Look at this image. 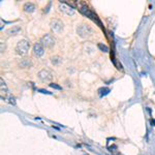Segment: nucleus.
Wrapping results in <instances>:
<instances>
[{
	"mask_svg": "<svg viewBox=\"0 0 155 155\" xmlns=\"http://www.w3.org/2000/svg\"><path fill=\"white\" fill-rule=\"evenodd\" d=\"M77 33L79 36L83 37V38H87V37H90L92 34L94 33L93 29L89 26V25L86 24H81L78 26L77 28Z\"/></svg>",
	"mask_w": 155,
	"mask_h": 155,
	"instance_id": "nucleus-1",
	"label": "nucleus"
},
{
	"mask_svg": "<svg viewBox=\"0 0 155 155\" xmlns=\"http://www.w3.org/2000/svg\"><path fill=\"white\" fill-rule=\"evenodd\" d=\"M30 48V44L29 41H27L26 39H23V41H20L16 46V53L20 55V56H24L28 53Z\"/></svg>",
	"mask_w": 155,
	"mask_h": 155,
	"instance_id": "nucleus-2",
	"label": "nucleus"
},
{
	"mask_svg": "<svg viewBox=\"0 0 155 155\" xmlns=\"http://www.w3.org/2000/svg\"><path fill=\"white\" fill-rule=\"evenodd\" d=\"M41 44L45 48H52L56 44V39L52 34H45L41 38Z\"/></svg>",
	"mask_w": 155,
	"mask_h": 155,
	"instance_id": "nucleus-3",
	"label": "nucleus"
},
{
	"mask_svg": "<svg viewBox=\"0 0 155 155\" xmlns=\"http://www.w3.org/2000/svg\"><path fill=\"white\" fill-rule=\"evenodd\" d=\"M50 27H51V30L54 32V33H60V32L63 30L64 25L62 23V21H60V20L53 19L51 22H50Z\"/></svg>",
	"mask_w": 155,
	"mask_h": 155,
	"instance_id": "nucleus-4",
	"label": "nucleus"
},
{
	"mask_svg": "<svg viewBox=\"0 0 155 155\" xmlns=\"http://www.w3.org/2000/svg\"><path fill=\"white\" fill-rule=\"evenodd\" d=\"M37 76H38V78L42 82H50L53 79V74L50 71H48V69H42V71L38 72Z\"/></svg>",
	"mask_w": 155,
	"mask_h": 155,
	"instance_id": "nucleus-5",
	"label": "nucleus"
},
{
	"mask_svg": "<svg viewBox=\"0 0 155 155\" xmlns=\"http://www.w3.org/2000/svg\"><path fill=\"white\" fill-rule=\"evenodd\" d=\"M45 54V47L42 46L41 42H37L33 46V55L35 57H41Z\"/></svg>",
	"mask_w": 155,
	"mask_h": 155,
	"instance_id": "nucleus-6",
	"label": "nucleus"
},
{
	"mask_svg": "<svg viewBox=\"0 0 155 155\" xmlns=\"http://www.w3.org/2000/svg\"><path fill=\"white\" fill-rule=\"evenodd\" d=\"M59 9H60V12H64V14L67 15V16H72V15L74 14V9L66 3H60Z\"/></svg>",
	"mask_w": 155,
	"mask_h": 155,
	"instance_id": "nucleus-7",
	"label": "nucleus"
},
{
	"mask_svg": "<svg viewBox=\"0 0 155 155\" xmlns=\"http://www.w3.org/2000/svg\"><path fill=\"white\" fill-rule=\"evenodd\" d=\"M31 65H32L31 61H30L29 59H27V58L22 59L21 61L19 62V66L21 67V68H28V67H30Z\"/></svg>",
	"mask_w": 155,
	"mask_h": 155,
	"instance_id": "nucleus-8",
	"label": "nucleus"
},
{
	"mask_svg": "<svg viewBox=\"0 0 155 155\" xmlns=\"http://www.w3.org/2000/svg\"><path fill=\"white\" fill-rule=\"evenodd\" d=\"M0 82H1V97L2 98H5V97L8 95V90H7V88H6V85H5V83L3 82V80H0Z\"/></svg>",
	"mask_w": 155,
	"mask_h": 155,
	"instance_id": "nucleus-9",
	"label": "nucleus"
},
{
	"mask_svg": "<svg viewBox=\"0 0 155 155\" xmlns=\"http://www.w3.org/2000/svg\"><path fill=\"white\" fill-rule=\"evenodd\" d=\"M23 8L26 12H33L35 11V5H34L32 2H27V3L24 4Z\"/></svg>",
	"mask_w": 155,
	"mask_h": 155,
	"instance_id": "nucleus-10",
	"label": "nucleus"
},
{
	"mask_svg": "<svg viewBox=\"0 0 155 155\" xmlns=\"http://www.w3.org/2000/svg\"><path fill=\"white\" fill-rule=\"evenodd\" d=\"M21 31H22V29H21V27H20V26H14L12 28L7 30V33L12 34V35H17V34H19Z\"/></svg>",
	"mask_w": 155,
	"mask_h": 155,
	"instance_id": "nucleus-11",
	"label": "nucleus"
},
{
	"mask_svg": "<svg viewBox=\"0 0 155 155\" xmlns=\"http://www.w3.org/2000/svg\"><path fill=\"white\" fill-rule=\"evenodd\" d=\"M51 62L54 64V65H60L62 62V58L59 56H53L51 58Z\"/></svg>",
	"mask_w": 155,
	"mask_h": 155,
	"instance_id": "nucleus-12",
	"label": "nucleus"
},
{
	"mask_svg": "<svg viewBox=\"0 0 155 155\" xmlns=\"http://www.w3.org/2000/svg\"><path fill=\"white\" fill-rule=\"evenodd\" d=\"M4 101H6L7 102H9V104H16V101H15V97L14 96H12L11 94H8L5 98H4Z\"/></svg>",
	"mask_w": 155,
	"mask_h": 155,
	"instance_id": "nucleus-13",
	"label": "nucleus"
},
{
	"mask_svg": "<svg viewBox=\"0 0 155 155\" xmlns=\"http://www.w3.org/2000/svg\"><path fill=\"white\" fill-rule=\"evenodd\" d=\"M98 49L101 50V51L104 52V53L109 52V47L106 46V45H104V44H98Z\"/></svg>",
	"mask_w": 155,
	"mask_h": 155,
	"instance_id": "nucleus-14",
	"label": "nucleus"
},
{
	"mask_svg": "<svg viewBox=\"0 0 155 155\" xmlns=\"http://www.w3.org/2000/svg\"><path fill=\"white\" fill-rule=\"evenodd\" d=\"M50 87H52V88H55V89H58V90H60L61 89V87L60 86H58V85H56V84H50Z\"/></svg>",
	"mask_w": 155,
	"mask_h": 155,
	"instance_id": "nucleus-15",
	"label": "nucleus"
}]
</instances>
